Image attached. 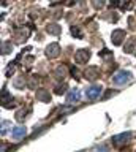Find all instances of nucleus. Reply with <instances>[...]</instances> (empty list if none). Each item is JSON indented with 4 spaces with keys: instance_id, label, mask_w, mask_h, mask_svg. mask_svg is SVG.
<instances>
[{
    "instance_id": "f257e3e1",
    "label": "nucleus",
    "mask_w": 136,
    "mask_h": 152,
    "mask_svg": "<svg viewBox=\"0 0 136 152\" xmlns=\"http://www.w3.org/2000/svg\"><path fill=\"white\" fill-rule=\"evenodd\" d=\"M130 79H131V73H130V71H125V70L117 71V73L114 75V78H112L114 84H117V86H122V84L128 83Z\"/></svg>"
},
{
    "instance_id": "f03ea898",
    "label": "nucleus",
    "mask_w": 136,
    "mask_h": 152,
    "mask_svg": "<svg viewBox=\"0 0 136 152\" xmlns=\"http://www.w3.org/2000/svg\"><path fill=\"white\" fill-rule=\"evenodd\" d=\"M101 94V87L100 86H90V87L86 89V97L89 100H95L98 98V95Z\"/></svg>"
},
{
    "instance_id": "7ed1b4c3",
    "label": "nucleus",
    "mask_w": 136,
    "mask_h": 152,
    "mask_svg": "<svg viewBox=\"0 0 136 152\" xmlns=\"http://www.w3.org/2000/svg\"><path fill=\"white\" fill-rule=\"evenodd\" d=\"M79 98H81V90L79 89H71L67 95V102L68 103H78Z\"/></svg>"
},
{
    "instance_id": "20e7f679",
    "label": "nucleus",
    "mask_w": 136,
    "mask_h": 152,
    "mask_svg": "<svg viewBox=\"0 0 136 152\" xmlns=\"http://www.w3.org/2000/svg\"><path fill=\"white\" fill-rule=\"evenodd\" d=\"M25 133H27L25 127H15L11 130V136H13V140L19 141V140H22V138L25 136Z\"/></svg>"
},
{
    "instance_id": "39448f33",
    "label": "nucleus",
    "mask_w": 136,
    "mask_h": 152,
    "mask_svg": "<svg viewBox=\"0 0 136 152\" xmlns=\"http://www.w3.org/2000/svg\"><path fill=\"white\" fill-rule=\"evenodd\" d=\"M127 138H130V133H122V135L114 136V144H122L127 141Z\"/></svg>"
},
{
    "instance_id": "423d86ee",
    "label": "nucleus",
    "mask_w": 136,
    "mask_h": 152,
    "mask_svg": "<svg viewBox=\"0 0 136 152\" xmlns=\"http://www.w3.org/2000/svg\"><path fill=\"white\" fill-rule=\"evenodd\" d=\"M2 125H3V127H2V133H7V128H8V125H10V122L5 121V122L2 124Z\"/></svg>"
},
{
    "instance_id": "0eeeda50",
    "label": "nucleus",
    "mask_w": 136,
    "mask_h": 152,
    "mask_svg": "<svg viewBox=\"0 0 136 152\" xmlns=\"http://www.w3.org/2000/svg\"><path fill=\"white\" fill-rule=\"evenodd\" d=\"M95 152H108V151L105 149V147H98V149H97Z\"/></svg>"
}]
</instances>
